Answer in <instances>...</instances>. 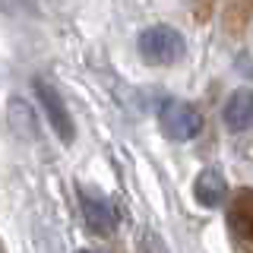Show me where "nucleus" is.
Wrapping results in <instances>:
<instances>
[{
    "label": "nucleus",
    "mask_w": 253,
    "mask_h": 253,
    "mask_svg": "<svg viewBox=\"0 0 253 253\" xmlns=\"http://www.w3.org/2000/svg\"><path fill=\"white\" fill-rule=\"evenodd\" d=\"M184 51H187L184 35H180L177 29H171V26H152V29H146L139 35V54L149 63H158V67L177 63L184 57Z\"/></svg>",
    "instance_id": "1"
},
{
    "label": "nucleus",
    "mask_w": 253,
    "mask_h": 253,
    "mask_svg": "<svg viewBox=\"0 0 253 253\" xmlns=\"http://www.w3.org/2000/svg\"><path fill=\"white\" fill-rule=\"evenodd\" d=\"M158 124H162L165 136L177 139V142H187V139L200 136V130H203L200 111L190 105V101H180V98L165 101L162 111H158Z\"/></svg>",
    "instance_id": "2"
},
{
    "label": "nucleus",
    "mask_w": 253,
    "mask_h": 253,
    "mask_svg": "<svg viewBox=\"0 0 253 253\" xmlns=\"http://www.w3.org/2000/svg\"><path fill=\"white\" fill-rule=\"evenodd\" d=\"M79 206H83V218L95 234H111L117 228V209L105 193L89 187H79Z\"/></svg>",
    "instance_id": "3"
},
{
    "label": "nucleus",
    "mask_w": 253,
    "mask_h": 253,
    "mask_svg": "<svg viewBox=\"0 0 253 253\" xmlns=\"http://www.w3.org/2000/svg\"><path fill=\"white\" fill-rule=\"evenodd\" d=\"M35 95H38V101H42L54 133H57L63 142H70L73 139V121H70V111L63 105V98L57 95V89H54L51 83H44V79H35Z\"/></svg>",
    "instance_id": "4"
},
{
    "label": "nucleus",
    "mask_w": 253,
    "mask_h": 253,
    "mask_svg": "<svg viewBox=\"0 0 253 253\" xmlns=\"http://www.w3.org/2000/svg\"><path fill=\"white\" fill-rule=\"evenodd\" d=\"M221 117H225L228 130H234V133L253 130V89H237L228 95Z\"/></svg>",
    "instance_id": "5"
},
{
    "label": "nucleus",
    "mask_w": 253,
    "mask_h": 253,
    "mask_svg": "<svg viewBox=\"0 0 253 253\" xmlns=\"http://www.w3.org/2000/svg\"><path fill=\"white\" fill-rule=\"evenodd\" d=\"M225 190H228L225 174L218 168H206V171H200V177H196V184H193V196L206 209H215V206H221V200H225Z\"/></svg>",
    "instance_id": "6"
},
{
    "label": "nucleus",
    "mask_w": 253,
    "mask_h": 253,
    "mask_svg": "<svg viewBox=\"0 0 253 253\" xmlns=\"http://www.w3.org/2000/svg\"><path fill=\"white\" fill-rule=\"evenodd\" d=\"M228 225L237 237L253 241V190H241L234 196L231 212H228Z\"/></svg>",
    "instance_id": "7"
},
{
    "label": "nucleus",
    "mask_w": 253,
    "mask_h": 253,
    "mask_svg": "<svg viewBox=\"0 0 253 253\" xmlns=\"http://www.w3.org/2000/svg\"><path fill=\"white\" fill-rule=\"evenodd\" d=\"M139 253H168V247L162 244V237L155 231H142L139 237Z\"/></svg>",
    "instance_id": "8"
},
{
    "label": "nucleus",
    "mask_w": 253,
    "mask_h": 253,
    "mask_svg": "<svg viewBox=\"0 0 253 253\" xmlns=\"http://www.w3.org/2000/svg\"><path fill=\"white\" fill-rule=\"evenodd\" d=\"M76 253H95V250H76Z\"/></svg>",
    "instance_id": "9"
}]
</instances>
